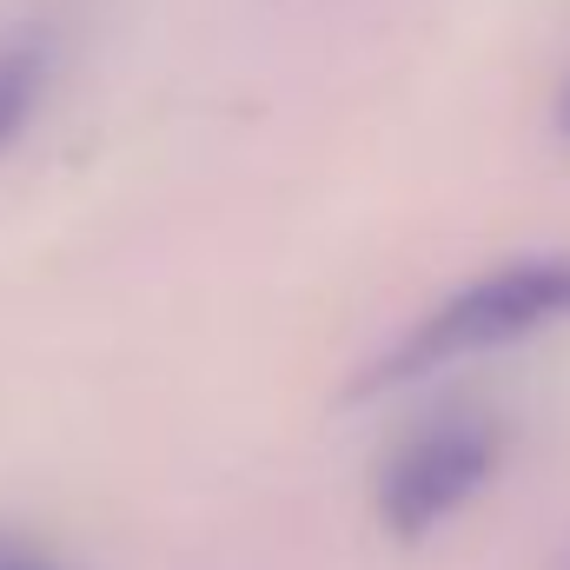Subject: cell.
I'll list each match as a JSON object with an SVG mask.
<instances>
[{
  "label": "cell",
  "mask_w": 570,
  "mask_h": 570,
  "mask_svg": "<svg viewBox=\"0 0 570 570\" xmlns=\"http://www.w3.org/2000/svg\"><path fill=\"white\" fill-rule=\"evenodd\" d=\"M47 87H53V40L40 27L0 33V159L27 140V127L40 120Z\"/></svg>",
  "instance_id": "3"
},
{
  "label": "cell",
  "mask_w": 570,
  "mask_h": 570,
  "mask_svg": "<svg viewBox=\"0 0 570 570\" xmlns=\"http://www.w3.org/2000/svg\"><path fill=\"white\" fill-rule=\"evenodd\" d=\"M558 134L570 140V80H564V100H558Z\"/></svg>",
  "instance_id": "5"
},
{
  "label": "cell",
  "mask_w": 570,
  "mask_h": 570,
  "mask_svg": "<svg viewBox=\"0 0 570 570\" xmlns=\"http://www.w3.org/2000/svg\"><path fill=\"white\" fill-rule=\"evenodd\" d=\"M0 570H60L53 558H40L33 544H20V538H0Z\"/></svg>",
  "instance_id": "4"
},
{
  "label": "cell",
  "mask_w": 570,
  "mask_h": 570,
  "mask_svg": "<svg viewBox=\"0 0 570 570\" xmlns=\"http://www.w3.org/2000/svg\"><path fill=\"white\" fill-rule=\"evenodd\" d=\"M570 325V253H531V259H504L478 279H464L451 298H438L425 318L392 338L372 372L358 379L352 399H379V392H405L419 379H438L464 358L504 352L531 332Z\"/></svg>",
  "instance_id": "1"
},
{
  "label": "cell",
  "mask_w": 570,
  "mask_h": 570,
  "mask_svg": "<svg viewBox=\"0 0 570 570\" xmlns=\"http://www.w3.org/2000/svg\"><path fill=\"white\" fill-rule=\"evenodd\" d=\"M504 458V431L484 419L478 405H451L431 412L425 425H412L379 464L372 478V511L379 531L399 544H425L438 524H451L498 471Z\"/></svg>",
  "instance_id": "2"
}]
</instances>
